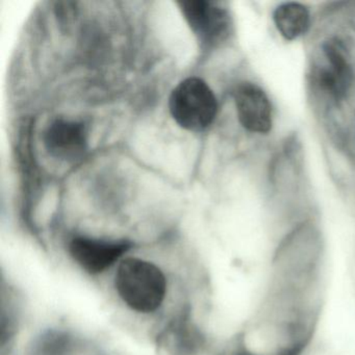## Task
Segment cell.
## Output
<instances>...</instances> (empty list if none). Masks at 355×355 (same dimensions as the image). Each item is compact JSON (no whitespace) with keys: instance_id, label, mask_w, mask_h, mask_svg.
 I'll list each match as a JSON object with an SVG mask.
<instances>
[{"instance_id":"6da1fadb","label":"cell","mask_w":355,"mask_h":355,"mask_svg":"<svg viewBox=\"0 0 355 355\" xmlns=\"http://www.w3.org/2000/svg\"><path fill=\"white\" fill-rule=\"evenodd\" d=\"M118 295L132 311L151 313L165 301L167 280L155 263L137 257L123 259L115 274Z\"/></svg>"},{"instance_id":"7a4b0ae2","label":"cell","mask_w":355,"mask_h":355,"mask_svg":"<svg viewBox=\"0 0 355 355\" xmlns=\"http://www.w3.org/2000/svg\"><path fill=\"white\" fill-rule=\"evenodd\" d=\"M169 111L180 128L189 132H202L211 125L217 116V98L205 80L186 78L172 91Z\"/></svg>"},{"instance_id":"3957f363","label":"cell","mask_w":355,"mask_h":355,"mask_svg":"<svg viewBox=\"0 0 355 355\" xmlns=\"http://www.w3.org/2000/svg\"><path fill=\"white\" fill-rule=\"evenodd\" d=\"M178 5L201 49H215L227 40L232 24L225 8L207 0H182Z\"/></svg>"},{"instance_id":"277c9868","label":"cell","mask_w":355,"mask_h":355,"mask_svg":"<svg viewBox=\"0 0 355 355\" xmlns=\"http://www.w3.org/2000/svg\"><path fill=\"white\" fill-rule=\"evenodd\" d=\"M43 139L47 153L66 163L83 159L88 149V130L85 123L76 120H53L45 130Z\"/></svg>"},{"instance_id":"5b68a950","label":"cell","mask_w":355,"mask_h":355,"mask_svg":"<svg viewBox=\"0 0 355 355\" xmlns=\"http://www.w3.org/2000/svg\"><path fill=\"white\" fill-rule=\"evenodd\" d=\"M321 65L318 66L315 80L331 98H344L352 83V69L344 44L338 40L324 43Z\"/></svg>"},{"instance_id":"8992f818","label":"cell","mask_w":355,"mask_h":355,"mask_svg":"<svg viewBox=\"0 0 355 355\" xmlns=\"http://www.w3.org/2000/svg\"><path fill=\"white\" fill-rule=\"evenodd\" d=\"M126 241H107L76 236L69 243L72 259L90 274H99L119 261L130 249Z\"/></svg>"},{"instance_id":"52a82bcc","label":"cell","mask_w":355,"mask_h":355,"mask_svg":"<svg viewBox=\"0 0 355 355\" xmlns=\"http://www.w3.org/2000/svg\"><path fill=\"white\" fill-rule=\"evenodd\" d=\"M239 121L245 130L266 134L272 128V109L266 93L252 83H243L234 91Z\"/></svg>"},{"instance_id":"ba28073f","label":"cell","mask_w":355,"mask_h":355,"mask_svg":"<svg viewBox=\"0 0 355 355\" xmlns=\"http://www.w3.org/2000/svg\"><path fill=\"white\" fill-rule=\"evenodd\" d=\"M273 19L278 32L286 40H295L302 36L311 24L309 10L297 3L279 6L274 12Z\"/></svg>"},{"instance_id":"9c48e42d","label":"cell","mask_w":355,"mask_h":355,"mask_svg":"<svg viewBox=\"0 0 355 355\" xmlns=\"http://www.w3.org/2000/svg\"><path fill=\"white\" fill-rule=\"evenodd\" d=\"M167 340L171 345L175 342V351L180 352H190L194 350L199 344V336L194 328L191 327L188 323L175 324L167 334ZM173 347V348H174Z\"/></svg>"},{"instance_id":"30bf717a","label":"cell","mask_w":355,"mask_h":355,"mask_svg":"<svg viewBox=\"0 0 355 355\" xmlns=\"http://www.w3.org/2000/svg\"><path fill=\"white\" fill-rule=\"evenodd\" d=\"M76 3L60 1L55 3V15L62 28H69L76 17Z\"/></svg>"}]
</instances>
